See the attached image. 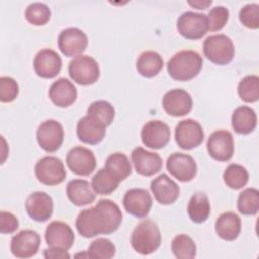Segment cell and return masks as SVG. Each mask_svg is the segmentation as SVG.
<instances>
[{
    "label": "cell",
    "mask_w": 259,
    "mask_h": 259,
    "mask_svg": "<svg viewBox=\"0 0 259 259\" xmlns=\"http://www.w3.org/2000/svg\"><path fill=\"white\" fill-rule=\"evenodd\" d=\"M122 213L119 206L110 199H99L94 206L81 210L76 219L78 233L84 238L109 235L120 226Z\"/></svg>",
    "instance_id": "1"
},
{
    "label": "cell",
    "mask_w": 259,
    "mask_h": 259,
    "mask_svg": "<svg viewBox=\"0 0 259 259\" xmlns=\"http://www.w3.org/2000/svg\"><path fill=\"white\" fill-rule=\"evenodd\" d=\"M202 64V58L197 52L182 50L169 60L167 70L172 79L176 81H189L199 74Z\"/></svg>",
    "instance_id": "2"
},
{
    "label": "cell",
    "mask_w": 259,
    "mask_h": 259,
    "mask_svg": "<svg viewBox=\"0 0 259 259\" xmlns=\"http://www.w3.org/2000/svg\"><path fill=\"white\" fill-rule=\"evenodd\" d=\"M162 242L158 225L152 220H143L134 229L131 236L133 249L142 255H150L158 250Z\"/></svg>",
    "instance_id": "3"
},
{
    "label": "cell",
    "mask_w": 259,
    "mask_h": 259,
    "mask_svg": "<svg viewBox=\"0 0 259 259\" xmlns=\"http://www.w3.org/2000/svg\"><path fill=\"white\" fill-rule=\"evenodd\" d=\"M203 54L213 64L227 65L234 59L235 47L226 34H213L203 41Z\"/></svg>",
    "instance_id": "4"
},
{
    "label": "cell",
    "mask_w": 259,
    "mask_h": 259,
    "mask_svg": "<svg viewBox=\"0 0 259 259\" xmlns=\"http://www.w3.org/2000/svg\"><path fill=\"white\" fill-rule=\"evenodd\" d=\"M68 72L71 79L82 86L94 84L100 76L98 63L88 55H80L71 60Z\"/></svg>",
    "instance_id": "5"
},
{
    "label": "cell",
    "mask_w": 259,
    "mask_h": 259,
    "mask_svg": "<svg viewBox=\"0 0 259 259\" xmlns=\"http://www.w3.org/2000/svg\"><path fill=\"white\" fill-rule=\"evenodd\" d=\"M176 27L184 38L190 40L199 39L208 31L207 16L204 13L185 11L178 17Z\"/></svg>",
    "instance_id": "6"
},
{
    "label": "cell",
    "mask_w": 259,
    "mask_h": 259,
    "mask_svg": "<svg viewBox=\"0 0 259 259\" xmlns=\"http://www.w3.org/2000/svg\"><path fill=\"white\" fill-rule=\"evenodd\" d=\"M34 174L37 180L45 185H57L62 183L67 172L61 159L54 156H45L34 166Z\"/></svg>",
    "instance_id": "7"
},
{
    "label": "cell",
    "mask_w": 259,
    "mask_h": 259,
    "mask_svg": "<svg viewBox=\"0 0 259 259\" xmlns=\"http://www.w3.org/2000/svg\"><path fill=\"white\" fill-rule=\"evenodd\" d=\"M175 142L183 150L198 147L204 138L202 126L194 119L187 118L179 121L175 126Z\"/></svg>",
    "instance_id": "8"
},
{
    "label": "cell",
    "mask_w": 259,
    "mask_h": 259,
    "mask_svg": "<svg viewBox=\"0 0 259 259\" xmlns=\"http://www.w3.org/2000/svg\"><path fill=\"white\" fill-rule=\"evenodd\" d=\"M36 140L44 151L48 153L56 152L64 141L63 125L54 119L42 121L36 130Z\"/></svg>",
    "instance_id": "9"
},
{
    "label": "cell",
    "mask_w": 259,
    "mask_h": 259,
    "mask_svg": "<svg viewBox=\"0 0 259 259\" xmlns=\"http://www.w3.org/2000/svg\"><path fill=\"white\" fill-rule=\"evenodd\" d=\"M41 243L40 236L33 230H22L11 238L10 251L16 258H30L36 255Z\"/></svg>",
    "instance_id": "10"
},
{
    "label": "cell",
    "mask_w": 259,
    "mask_h": 259,
    "mask_svg": "<svg viewBox=\"0 0 259 259\" xmlns=\"http://www.w3.org/2000/svg\"><path fill=\"white\" fill-rule=\"evenodd\" d=\"M206 148L212 159L219 162H227L231 160L234 154L233 135L229 131L218 130L209 136Z\"/></svg>",
    "instance_id": "11"
},
{
    "label": "cell",
    "mask_w": 259,
    "mask_h": 259,
    "mask_svg": "<svg viewBox=\"0 0 259 259\" xmlns=\"http://www.w3.org/2000/svg\"><path fill=\"white\" fill-rule=\"evenodd\" d=\"M87 45L88 38L86 33L77 27H69L62 30L58 37V47L66 57L82 55Z\"/></svg>",
    "instance_id": "12"
},
{
    "label": "cell",
    "mask_w": 259,
    "mask_h": 259,
    "mask_svg": "<svg viewBox=\"0 0 259 259\" xmlns=\"http://www.w3.org/2000/svg\"><path fill=\"white\" fill-rule=\"evenodd\" d=\"M45 240L49 247L68 251L74 244L75 234L68 224L53 221L46 228Z\"/></svg>",
    "instance_id": "13"
},
{
    "label": "cell",
    "mask_w": 259,
    "mask_h": 259,
    "mask_svg": "<svg viewBox=\"0 0 259 259\" xmlns=\"http://www.w3.org/2000/svg\"><path fill=\"white\" fill-rule=\"evenodd\" d=\"M171 131L167 123L161 120H150L141 131L143 144L150 149H162L169 143Z\"/></svg>",
    "instance_id": "14"
},
{
    "label": "cell",
    "mask_w": 259,
    "mask_h": 259,
    "mask_svg": "<svg viewBox=\"0 0 259 259\" xmlns=\"http://www.w3.org/2000/svg\"><path fill=\"white\" fill-rule=\"evenodd\" d=\"M66 163L73 173L80 176L91 174L96 167V159L93 152L82 146L74 147L68 152Z\"/></svg>",
    "instance_id": "15"
},
{
    "label": "cell",
    "mask_w": 259,
    "mask_h": 259,
    "mask_svg": "<svg viewBox=\"0 0 259 259\" xmlns=\"http://www.w3.org/2000/svg\"><path fill=\"white\" fill-rule=\"evenodd\" d=\"M153 199L148 190L144 188L128 189L122 199L124 209L132 215L143 219L146 218L152 207Z\"/></svg>",
    "instance_id": "16"
},
{
    "label": "cell",
    "mask_w": 259,
    "mask_h": 259,
    "mask_svg": "<svg viewBox=\"0 0 259 259\" xmlns=\"http://www.w3.org/2000/svg\"><path fill=\"white\" fill-rule=\"evenodd\" d=\"M166 167L170 174L181 182L192 180L197 172V166L194 159L190 155L177 152L168 157Z\"/></svg>",
    "instance_id": "17"
},
{
    "label": "cell",
    "mask_w": 259,
    "mask_h": 259,
    "mask_svg": "<svg viewBox=\"0 0 259 259\" xmlns=\"http://www.w3.org/2000/svg\"><path fill=\"white\" fill-rule=\"evenodd\" d=\"M162 104L169 115L184 116L192 109V97L186 90L174 88L164 94Z\"/></svg>",
    "instance_id": "18"
},
{
    "label": "cell",
    "mask_w": 259,
    "mask_h": 259,
    "mask_svg": "<svg viewBox=\"0 0 259 259\" xmlns=\"http://www.w3.org/2000/svg\"><path fill=\"white\" fill-rule=\"evenodd\" d=\"M131 157L136 172L143 176H152L163 167L162 158L158 153L147 151L142 147L135 148Z\"/></svg>",
    "instance_id": "19"
},
{
    "label": "cell",
    "mask_w": 259,
    "mask_h": 259,
    "mask_svg": "<svg viewBox=\"0 0 259 259\" xmlns=\"http://www.w3.org/2000/svg\"><path fill=\"white\" fill-rule=\"evenodd\" d=\"M25 209L29 218L33 221L39 223L46 222L53 214V199L44 191L32 192L25 200Z\"/></svg>",
    "instance_id": "20"
},
{
    "label": "cell",
    "mask_w": 259,
    "mask_h": 259,
    "mask_svg": "<svg viewBox=\"0 0 259 259\" xmlns=\"http://www.w3.org/2000/svg\"><path fill=\"white\" fill-rule=\"evenodd\" d=\"M33 69L40 78H55L62 69V59L52 49H42L34 57Z\"/></svg>",
    "instance_id": "21"
},
{
    "label": "cell",
    "mask_w": 259,
    "mask_h": 259,
    "mask_svg": "<svg viewBox=\"0 0 259 259\" xmlns=\"http://www.w3.org/2000/svg\"><path fill=\"white\" fill-rule=\"evenodd\" d=\"M151 190L155 199L164 205L172 204L179 196V186L167 174L162 173L151 182Z\"/></svg>",
    "instance_id": "22"
},
{
    "label": "cell",
    "mask_w": 259,
    "mask_h": 259,
    "mask_svg": "<svg viewBox=\"0 0 259 259\" xmlns=\"http://www.w3.org/2000/svg\"><path fill=\"white\" fill-rule=\"evenodd\" d=\"M49 97L59 107H68L77 99V88L66 78H59L52 83L49 89Z\"/></svg>",
    "instance_id": "23"
},
{
    "label": "cell",
    "mask_w": 259,
    "mask_h": 259,
    "mask_svg": "<svg viewBox=\"0 0 259 259\" xmlns=\"http://www.w3.org/2000/svg\"><path fill=\"white\" fill-rule=\"evenodd\" d=\"M66 192L70 201L77 206L90 204L96 197L91 184L85 179H73L69 181Z\"/></svg>",
    "instance_id": "24"
},
{
    "label": "cell",
    "mask_w": 259,
    "mask_h": 259,
    "mask_svg": "<svg viewBox=\"0 0 259 259\" xmlns=\"http://www.w3.org/2000/svg\"><path fill=\"white\" fill-rule=\"evenodd\" d=\"M106 127L91 117L85 115L77 123L79 140L88 145H97L105 137Z\"/></svg>",
    "instance_id": "25"
},
{
    "label": "cell",
    "mask_w": 259,
    "mask_h": 259,
    "mask_svg": "<svg viewBox=\"0 0 259 259\" xmlns=\"http://www.w3.org/2000/svg\"><path fill=\"white\" fill-rule=\"evenodd\" d=\"M242 222L240 217L232 211L222 213L215 221L217 235L225 241H234L241 233Z\"/></svg>",
    "instance_id": "26"
},
{
    "label": "cell",
    "mask_w": 259,
    "mask_h": 259,
    "mask_svg": "<svg viewBox=\"0 0 259 259\" xmlns=\"http://www.w3.org/2000/svg\"><path fill=\"white\" fill-rule=\"evenodd\" d=\"M164 66L161 55L155 51H145L137 59L136 68L138 73L145 78L157 76Z\"/></svg>",
    "instance_id": "27"
},
{
    "label": "cell",
    "mask_w": 259,
    "mask_h": 259,
    "mask_svg": "<svg viewBox=\"0 0 259 259\" xmlns=\"http://www.w3.org/2000/svg\"><path fill=\"white\" fill-rule=\"evenodd\" d=\"M257 125V114L255 110L247 105L237 107L232 114V126L241 135L252 133Z\"/></svg>",
    "instance_id": "28"
},
{
    "label": "cell",
    "mask_w": 259,
    "mask_h": 259,
    "mask_svg": "<svg viewBox=\"0 0 259 259\" xmlns=\"http://www.w3.org/2000/svg\"><path fill=\"white\" fill-rule=\"evenodd\" d=\"M187 213L190 220L196 224L204 223L208 219L210 203L204 192L196 191L192 194L187 204Z\"/></svg>",
    "instance_id": "29"
},
{
    "label": "cell",
    "mask_w": 259,
    "mask_h": 259,
    "mask_svg": "<svg viewBox=\"0 0 259 259\" xmlns=\"http://www.w3.org/2000/svg\"><path fill=\"white\" fill-rule=\"evenodd\" d=\"M120 181L112 175L106 168L99 169L91 179L92 189L96 194L107 195L112 193L117 187Z\"/></svg>",
    "instance_id": "30"
},
{
    "label": "cell",
    "mask_w": 259,
    "mask_h": 259,
    "mask_svg": "<svg viewBox=\"0 0 259 259\" xmlns=\"http://www.w3.org/2000/svg\"><path fill=\"white\" fill-rule=\"evenodd\" d=\"M104 168H106L112 175H114L120 182L128 177L132 173V165L123 153L110 154L105 161Z\"/></svg>",
    "instance_id": "31"
},
{
    "label": "cell",
    "mask_w": 259,
    "mask_h": 259,
    "mask_svg": "<svg viewBox=\"0 0 259 259\" xmlns=\"http://www.w3.org/2000/svg\"><path fill=\"white\" fill-rule=\"evenodd\" d=\"M86 115L106 127L113 121L115 110L110 102L106 100H96L88 106Z\"/></svg>",
    "instance_id": "32"
},
{
    "label": "cell",
    "mask_w": 259,
    "mask_h": 259,
    "mask_svg": "<svg viewBox=\"0 0 259 259\" xmlns=\"http://www.w3.org/2000/svg\"><path fill=\"white\" fill-rule=\"evenodd\" d=\"M224 182L232 189H240L249 181V173L245 167L239 164H230L223 174Z\"/></svg>",
    "instance_id": "33"
},
{
    "label": "cell",
    "mask_w": 259,
    "mask_h": 259,
    "mask_svg": "<svg viewBox=\"0 0 259 259\" xmlns=\"http://www.w3.org/2000/svg\"><path fill=\"white\" fill-rule=\"evenodd\" d=\"M237 207L242 214H256L259 209V191L253 187L244 189L239 194Z\"/></svg>",
    "instance_id": "34"
},
{
    "label": "cell",
    "mask_w": 259,
    "mask_h": 259,
    "mask_svg": "<svg viewBox=\"0 0 259 259\" xmlns=\"http://www.w3.org/2000/svg\"><path fill=\"white\" fill-rule=\"evenodd\" d=\"M171 250L178 259H191L196 255V245L194 241L185 234H179L173 238Z\"/></svg>",
    "instance_id": "35"
},
{
    "label": "cell",
    "mask_w": 259,
    "mask_h": 259,
    "mask_svg": "<svg viewBox=\"0 0 259 259\" xmlns=\"http://www.w3.org/2000/svg\"><path fill=\"white\" fill-rule=\"evenodd\" d=\"M240 98L248 103L256 102L259 99V78L256 75H249L243 78L238 85Z\"/></svg>",
    "instance_id": "36"
},
{
    "label": "cell",
    "mask_w": 259,
    "mask_h": 259,
    "mask_svg": "<svg viewBox=\"0 0 259 259\" xmlns=\"http://www.w3.org/2000/svg\"><path fill=\"white\" fill-rule=\"evenodd\" d=\"M24 16L32 25H45L51 18V9L45 3L33 2L26 7Z\"/></svg>",
    "instance_id": "37"
},
{
    "label": "cell",
    "mask_w": 259,
    "mask_h": 259,
    "mask_svg": "<svg viewBox=\"0 0 259 259\" xmlns=\"http://www.w3.org/2000/svg\"><path fill=\"white\" fill-rule=\"evenodd\" d=\"M87 253L89 258L109 259L115 255V246L106 238H98L90 244Z\"/></svg>",
    "instance_id": "38"
},
{
    "label": "cell",
    "mask_w": 259,
    "mask_h": 259,
    "mask_svg": "<svg viewBox=\"0 0 259 259\" xmlns=\"http://www.w3.org/2000/svg\"><path fill=\"white\" fill-rule=\"evenodd\" d=\"M241 23L250 29L259 27V5L257 3H249L243 6L239 12Z\"/></svg>",
    "instance_id": "39"
},
{
    "label": "cell",
    "mask_w": 259,
    "mask_h": 259,
    "mask_svg": "<svg viewBox=\"0 0 259 259\" xmlns=\"http://www.w3.org/2000/svg\"><path fill=\"white\" fill-rule=\"evenodd\" d=\"M206 16H207L208 30L219 31L226 25L229 19V10L228 8L222 5L214 6L209 10Z\"/></svg>",
    "instance_id": "40"
},
{
    "label": "cell",
    "mask_w": 259,
    "mask_h": 259,
    "mask_svg": "<svg viewBox=\"0 0 259 259\" xmlns=\"http://www.w3.org/2000/svg\"><path fill=\"white\" fill-rule=\"evenodd\" d=\"M19 92V87L16 81L10 77L0 78V100L1 102L13 101Z\"/></svg>",
    "instance_id": "41"
},
{
    "label": "cell",
    "mask_w": 259,
    "mask_h": 259,
    "mask_svg": "<svg viewBox=\"0 0 259 259\" xmlns=\"http://www.w3.org/2000/svg\"><path fill=\"white\" fill-rule=\"evenodd\" d=\"M18 227V220L13 213L4 210L0 212V232L2 234H11L15 232Z\"/></svg>",
    "instance_id": "42"
},
{
    "label": "cell",
    "mask_w": 259,
    "mask_h": 259,
    "mask_svg": "<svg viewBox=\"0 0 259 259\" xmlns=\"http://www.w3.org/2000/svg\"><path fill=\"white\" fill-rule=\"evenodd\" d=\"M44 257L47 259H68L70 258V254L66 250L50 247L44 250Z\"/></svg>",
    "instance_id": "43"
},
{
    "label": "cell",
    "mask_w": 259,
    "mask_h": 259,
    "mask_svg": "<svg viewBox=\"0 0 259 259\" xmlns=\"http://www.w3.org/2000/svg\"><path fill=\"white\" fill-rule=\"evenodd\" d=\"M187 3L196 9H205L212 4V1L211 0H195V1H188Z\"/></svg>",
    "instance_id": "44"
}]
</instances>
